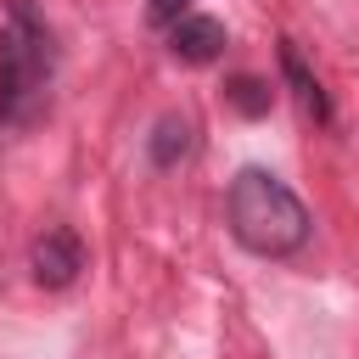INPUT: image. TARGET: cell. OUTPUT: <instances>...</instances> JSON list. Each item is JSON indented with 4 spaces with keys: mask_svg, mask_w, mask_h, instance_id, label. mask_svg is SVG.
<instances>
[{
    "mask_svg": "<svg viewBox=\"0 0 359 359\" xmlns=\"http://www.w3.org/2000/svg\"><path fill=\"white\" fill-rule=\"evenodd\" d=\"M56 73V39L45 17L28 0H6V28H0V123L22 129L45 112Z\"/></svg>",
    "mask_w": 359,
    "mask_h": 359,
    "instance_id": "cell-2",
    "label": "cell"
},
{
    "mask_svg": "<svg viewBox=\"0 0 359 359\" xmlns=\"http://www.w3.org/2000/svg\"><path fill=\"white\" fill-rule=\"evenodd\" d=\"M280 79H286V90L297 95V107H303L314 123H331V95L320 90V79L309 73V62L297 56V45H292V39H280Z\"/></svg>",
    "mask_w": 359,
    "mask_h": 359,
    "instance_id": "cell-5",
    "label": "cell"
},
{
    "mask_svg": "<svg viewBox=\"0 0 359 359\" xmlns=\"http://www.w3.org/2000/svg\"><path fill=\"white\" fill-rule=\"evenodd\" d=\"M168 50H174V62H185V67H208V62L224 56V22L185 11V17L168 28Z\"/></svg>",
    "mask_w": 359,
    "mask_h": 359,
    "instance_id": "cell-4",
    "label": "cell"
},
{
    "mask_svg": "<svg viewBox=\"0 0 359 359\" xmlns=\"http://www.w3.org/2000/svg\"><path fill=\"white\" fill-rule=\"evenodd\" d=\"M224 101L241 112V118H264L269 112V101H275V90L264 84V79H252V73H241V79H230V90H224Z\"/></svg>",
    "mask_w": 359,
    "mask_h": 359,
    "instance_id": "cell-7",
    "label": "cell"
},
{
    "mask_svg": "<svg viewBox=\"0 0 359 359\" xmlns=\"http://www.w3.org/2000/svg\"><path fill=\"white\" fill-rule=\"evenodd\" d=\"M185 11H191V0H146V17H151L157 28H174Z\"/></svg>",
    "mask_w": 359,
    "mask_h": 359,
    "instance_id": "cell-8",
    "label": "cell"
},
{
    "mask_svg": "<svg viewBox=\"0 0 359 359\" xmlns=\"http://www.w3.org/2000/svg\"><path fill=\"white\" fill-rule=\"evenodd\" d=\"M28 269H34V280H39L45 292H62V286H73L79 269H84V241H79L67 224H50V230L34 241Z\"/></svg>",
    "mask_w": 359,
    "mask_h": 359,
    "instance_id": "cell-3",
    "label": "cell"
},
{
    "mask_svg": "<svg viewBox=\"0 0 359 359\" xmlns=\"http://www.w3.org/2000/svg\"><path fill=\"white\" fill-rule=\"evenodd\" d=\"M224 213H230V236L258 258H297L314 236L309 208L269 168H241L224 191Z\"/></svg>",
    "mask_w": 359,
    "mask_h": 359,
    "instance_id": "cell-1",
    "label": "cell"
},
{
    "mask_svg": "<svg viewBox=\"0 0 359 359\" xmlns=\"http://www.w3.org/2000/svg\"><path fill=\"white\" fill-rule=\"evenodd\" d=\"M191 146H196V129H191L185 112H163L157 129H151V140H146V151H151L157 168H180L191 157Z\"/></svg>",
    "mask_w": 359,
    "mask_h": 359,
    "instance_id": "cell-6",
    "label": "cell"
}]
</instances>
